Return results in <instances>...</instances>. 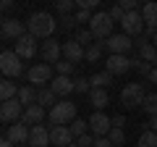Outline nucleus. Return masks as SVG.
Wrapping results in <instances>:
<instances>
[{"label": "nucleus", "mask_w": 157, "mask_h": 147, "mask_svg": "<svg viewBox=\"0 0 157 147\" xmlns=\"http://www.w3.org/2000/svg\"><path fill=\"white\" fill-rule=\"evenodd\" d=\"M110 129H113V118H107L102 110H94L92 118H89V134H94V137H107V134H110Z\"/></svg>", "instance_id": "nucleus-9"}, {"label": "nucleus", "mask_w": 157, "mask_h": 147, "mask_svg": "<svg viewBox=\"0 0 157 147\" xmlns=\"http://www.w3.org/2000/svg\"><path fill=\"white\" fill-rule=\"evenodd\" d=\"M102 0H76V8H86V11H94Z\"/></svg>", "instance_id": "nucleus-40"}, {"label": "nucleus", "mask_w": 157, "mask_h": 147, "mask_svg": "<svg viewBox=\"0 0 157 147\" xmlns=\"http://www.w3.org/2000/svg\"><path fill=\"white\" fill-rule=\"evenodd\" d=\"M113 26H115V21H113V16L105 13V11L94 13L92 21H89V29H92V34H94L97 40H107V37H113Z\"/></svg>", "instance_id": "nucleus-4"}, {"label": "nucleus", "mask_w": 157, "mask_h": 147, "mask_svg": "<svg viewBox=\"0 0 157 147\" xmlns=\"http://www.w3.org/2000/svg\"><path fill=\"white\" fill-rule=\"evenodd\" d=\"M113 126H118V129H123V126H126V118H123V116H115V118H113Z\"/></svg>", "instance_id": "nucleus-45"}, {"label": "nucleus", "mask_w": 157, "mask_h": 147, "mask_svg": "<svg viewBox=\"0 0 157 147\" xmlns=\"http://www.w3.org/2000/svg\"><path fill=\"white\" fill-rule=\"evenodd\" d=\"M71 131H73V137H84V134H89V121H81V118H76V121H71Z\"/></svg>", "instance_id": "nucleus-30"}, {"label": "nucleus", "mask_w": 157, "mask_h": 147, "mask_svg": "<svg viewBox=\"0 0 157 147\" xmlns=\"http://www.w3.org/2000/svg\"><path fill=\"white\" fill-rule=\"evenodd\" d=\"M139 147H157V131L144 129L139 134Z\"/></svg>", "instance_id": "nucleus-28"}, {"label": "nucleus", "mask_w": 157, "mask_h": 147, "mask_svg": "<svg viewBox=\"0 0 157 147\" xmlns=\"http://www.w3.org/2000/svg\"><path fill=\"white\" fill-rule=\"evenodd\" d=\"M107 137H110V142H113L115 147H121V145L126 142V134H123V129H118V126H113V129H110V134H107Z\"/></svg>", "instance_id": "nucleus-36"}, {"label": "nucleus", "mask_w": 157, "mask_h": 147, "mask_svg": "<svg viewBox=\"0 0 157 147\" xmlns=\"http://www.w3.org/2000/svg\"><path fill=\"white\" fill-rule=\"evenodd\" d=\"M102 50H105V42H94V45H89V47H86V61H89V63L100 61Z\"/></svg>", "instance_id": "nucleus-29"}, {"label": "nucleus", "mask_w": 157, "mask_h": 147, "mask_svg": "<svg viewBox=\"0 0 157 147\" xmlns=\"http://www.w3.org/2000/svg\"><path fill=\"white\" fill-rule=\"evenodd\" d=\"M73 66H76V63H71V61H66V58H60V61L55 63V71L60 74V76H71Z\"/></svg>", "instance_id": "nucleus-35"}, {"label": "nucleus", "mask_w": 157, "mask_h": 147, "mask_svg": "<svg viewBox=\"0 0 157 147\" xmlns=\"http://www.w3.org/2000/svg\"><path fill=\"white\" fill-rule=\"evenodd\" d=\"M147 126H149L152 131H157V116H149V124H147Z\"/></svg>", "instance_id": "nucleus-47"}, {"label": "nucleus", "mask_w": 157, "mask_h": 147, "mask_svg": "<svg viewBox=\"0 0 157 147\" xmlns=\"http://www.w3.org/2000/svg\"><path fill=\"white\" fill-rule=\"evenodd\" d=\"M73 84H76V92H92V81H89V79H84V76L73 79Z\"/></svg>", "instance_id": "nucleus-39"}, {"label": "nucleus", "mask_w": 157, "mask_h": 147, "mask_svg": "<svg viewBox=\"0 0 157 147\" xmlns=\"http://www.w3.org/2000/svg\"><path fill=\"white\" fill-rule=\"evenodd\" d=\"M0 147H16V145H13L11 139H6V137H3V142H0Z\"/></svg>", "instance_id": "nucleus-49"}, {"label": "nucleus", "mask_w": 157, "mask_h": 147, "mask_svg": "<svg viewBox=\"0 0 157 147\" xmlns=\"http://www.w3.org/2000/svg\"><path fill=\"white\" fill-rule=\"evenodd\" d=\"M37 95H39L37 87H32V84H29V87H21V89H18V100H21L24 105H34V102H37Z\"/></svg>", "instance_id": "nucleus-26"}, {"label": "nucleus", "mask_w": 157, "mask_h": 147, "mask_svg": "<svg viewBox=\"0 0 157 147\" xmlns=\"http://www.w3.org/2000/svg\"><path fill=\"white\" fill-rule=\"evenodd\" d=\"M63 58H66V61H71V63L86 61V47L78 45L76 40H68V42H63Z\"/></svg>", "instance_id": "nucleus-16"}, {"label": "nucleus", "mask_w": 157, "mask_h": 147, "mask_svg": "<svg viewBox=\"0 0 157 147\" xmlns=\"http://www.w3.org/2000/svg\"><path fill=\"white\" fill-rule=\"evenodd\" d=\"M26 145H29V147H47V145H50V129L42 126V124L32 126V134H29V142H26Z\"/></svg>", "instance_id": "nucleus-19"}, {"label": "nucleus", "mask_w": 157, "mask_h": 147, "mask_svg": "<svg viewBox=\"0 0 157 147\" xmlns=\"http://www.w3.org/2000/svg\"><path fill=\"white\" fill-rule=\"evenodd\" d=\"M37 102H39L42 108H45V105H50V108H52V105L58 102V95L50 89V87H47V89H39V95H37Z\"/></svg>", "instance_id": "nucleus-27"}, {"label": "nucleus", "mask_w": 157, "mask_h": 147, "mask_svg": "<svg viewBox=\"0 0 157 147\" xmlns=\"http://www.w3.org/2000/svg\"><path fill=\"white\" fill-rule=\"evenodd\" d=\"M89 102L97 108V110H102V108L110 102V95H107V89H100V87H92L89 92Z\"/></svg>", "instance_id": "nucleus-23"}, {"label": "nucleus", "mask_w": 157, "mask_h": 147, "mask_svg": "<svg viewBox=\"0 0 157 147\" xmlns=\"http://www.w3.org/2000/svg\"><path fill=\"white\" fill-rule=\"evenodd\" d=\"M18 89L21 87H16V79H3L0 81V100H13V97H18Z\"/></svg>", "instance_id": "nucleus-22"}, {"label": "nucleus", "mask_w": 157, "mask_h": 147, "mask_svg": "<svg viewBox=\"0 0 157 147\" xmlns=\"http://www.w3.org/2000/svg\"><path fill=\"white\" fill-rule=\"evenodd\" d=\"M24 110H26V105L18 97H13V100H6L0 105V118H3V124H16V121H21Z\"/></svg>", "instance_id": "nucleus-6"}, {"label": "nucleus", "mask_w": 157, "mask_h": 147, "mask_svg": "<svg viewBox=\"0 0 157 147\" xmlns=\"http://www.w3.org/2000/svg\"><path fill=\"white\" fill-rule=\"evenodd\" d=\"M105 47L110 53H115V55H126V53L134 47V40H131L128 34H113V37H107Z\"/></svg>", "instance_id": "nucleus-10"}, {"label": "nucleus", "mask_w": 157, "mask_h": 147, "mask_svg": "<svg viewBox=\"0 0 157 147\" xmlns=\"http://www.w3.org/2000/svg\"><path fill=\"white\" fill-rule=\"evenodd\" d=\"M141 110L149 116H157V95H147L144 102H141Z\"/></svg>", "instance_id": "nucleus-34"}, {"label": "nucleus", "mask_w": 157, "mask_h": 147, "mask_svg": "<svg viewBox=\"0 0 157 147\" xmlns=\"http://www.w3.org/2000/svg\"><path fill=\"white\" fill-rule=\"evenodd\" d=\"M0 71H3L6 79H18L26 71L24 68V58L16 50H3V55H0Z\"/></svg>", "instance_id": "nucleus-3"}, {"label": "nucleus", "mask_w": 157, "mask_h": 147, "mask_svg": "<svg viewBox=\"0 0 157 147\" xmlns=\"http://www.w3.org/2000/svg\"><path fill=\"white\" fill-rule=\"evenodd\" d=\"M105 71H110L113 76H115V74H126V71H131V58L110 53V58H107V63H105Z\"/></svg>", "instance_id": "nucleus-17"}, {"label": "nucleus", "mask_w": 157, "mask_h": 147, "mask_svg": "<svg viewBox=\"0 0 157 147\" xmlns=\"http://www.w3.org/2000/svg\"><path fill=\"white\" fill-rule=\"evenodd\" d=\"M0 6H3V11H8V8L13 6V0H0Z\"/></svg>", "instance_id": "nucleus-48"}, {"label": "nucleus", "mask_w": 157, "mask_h": 147, "mask_svg": "<svg viewBox=\"0 0 157 147\" xmlns=\"http://www.w3.org/2000/svg\"><path fill=\"white\" fill-rule=\"evenodd\" d=\"M76 16H71V13H66V16H60V29H66V32H71V29H76Z\"/></svg>", "instance_id": "nucleus-37"}, {"label": "nucleus", "mask_w": 157, "mask_h": 147, "mask_svg": "<svg viewBox=\"0 0 157 147\" xmlns=\"http://www.w3.org/2000/svg\"><path fill=\"white\" fill-rule=\"evenodd\" d=\"M76 145H78V147H94V134H84V137H78Z\"/></svg>", "instance_id": "nucleus-42"}, {"label": "nucleus", "mask_w": 157, "mask_h": 147, "mask_svg": "<svg viewBox=\"0 0 157 147\" xmlns=\"http://www.w3.org/2000/svg\"><path fill=\"white\" fill-rule=\"evenodd\" d=\"M92 40H97L94 34H92V29H78V32H76V42H78V45H86V47H89V45H94Z\"/></svg>", "instance_id": "nucleus-33"}, {"label": "nucleus", "mask_w": 157, "mask_h": 147, "mask_svg": "<svg viewBox=\"0 0 157 147\" xmlns=\"http://www.w3.org/2000/svg\"><path fill=\"white\" fill-rule=\"evenodd\" d=\"M45 108L39 105V102H34V105H26V110H24V116H21V121L26 126H37V124H42L45 121Z\"/></svg>", "instance_id": "nucleus-20"}, {"label": "nucleus", "mask_w": 157, "mask_h": 147, "mask_svg": "<svg viewBox=\"0 0 157 147\" xmlns=\"http://www.w3.org/2000/svg\"><path fill=\"white\" fill-rule=\"evenodd\" d=\"M50 145H55V147H71L73 145L71 126H50Z\"/></svg>", "instance_id": "nucleus-13"}, {"label": "nucleus", "mask_w": 157, "mask_h": 147, "mask_svg": "<svg viewBox=\"0 0 157 147\" xmlns=\"http://www.w3.org/2000/svg\"><path fill=\"white\" fill-rule=\"evenodd\" d=\"M26 79H29V84H32V87L47 84V81L55 79V76H52V66H50V63H34V66L26 71Z\"/></svg>", "instance_id": "nucleus-7"}, {"label": "nucleus", "mask_w": 157, "mask_h": 147, "mask_svg": "<svg viewBox=\"0 0 157 147\" xmlns=\"http://www.w3.org/2000/svg\"><path fill=\"white\" fill-rule=\"evenodd\" d=\"M115 3L123 8V11H136V6H139L141 0H115Z\"/></svg>", "instance_id": "nucleus-43"}, {"label": "nucleus", "mask_w": 157, "mask_h": 147, "mask_svg": "<svg viewBox=\"0 0 157 147\" xmlns=\"http://www.w3.org/2000/svg\"><path fill=\"white\" fill-rule=\"evenodd\" d=\"M3 40H18L26 34V24L18 21V18H3V26H0Z\"/></svg>", "instance_id": "nucleus-11"}, {"label": "nucleus", "mask_w": 157, "mask_h": 147, "mask_svg": "<svg viewBox=\"0 0 157 147\" xmlns=\"http://www.w3.org/2000/svg\"><path fill=\"white\" fill-rule=\"evenodd\" d=\"M139 58L147 63H152V66H157V47L155 42H139Z\"/></svg>", "instance_id": "nucleus-24"}, {"label": "nucleus", "mask_w": 157, "mask_h": 147, "mask_svg": "<svg viewBox=\"0 0 157 147\" xmlns=\"http://www.w3.org/2000/svg\"><path fill=\"white\" fill-rule=\"evenodd\" d=\"M144 97H147L144 84H126L123 89H121V105L128 108V110H134V108H141Z\"/></svg>", "instance_id": "nucleus-5"}, {"label": "nucleus", "mask_w": 157, "mask_h": 147, "mask_svg": "<svg viewBox=\"0 0 157 147\" xmlns=\"http://www.w3.org/2000/svg\"><path fill=\"white\" fill-rule=\"evenodd\" d=\"M152 42H155V47H157V34H155V40H152Z\"/></svg>", "instance_id": "nucleus-50"}, {"label": "nucleus", "mask_w": 157, "mask_h": 147, "mask_svg": "<svg viewBox=\"0 0 157 147\" xmlns=\"http://www.w3.org/2000/svg\"><path fill=\"white\" fill-rule=\"evenodd\" d=\"M16 53L24 58V61H29V58L37 55V37H32V34H24V37H18L16 40Z\"/></svg>", "instance_id": "nucleus-14"}, {"label": "nucleus", "mask_w": 157, "mask_h": 147, "mask_svg": "<svg viewBox=\"0 0 157 147\" xmlns=\"http://www.w3.org/2000/svg\"><path fill=\"white\" fill-rule=\"evenodd\" d=\"M29 134H32V126H26L24 121H16L13 126H8V129H6V139H11L13 145L29 142Z\"/></svg>", "instance_id": "nucleus-15"}, {"label": "nucleus", "mask_w": 157, "mask_h": 147, "mask_svg": "<svg viewBox=\"0 0 157 147\" xmlns=\"http://www.w3.org/2000/svg\"><path fill=\"white\" fill-rule=\"evenodd\" d=\"M92 87H100V89H107V87L113 84V74L110 71H97L94 76H92Z\"/></svg>", "instance_id": "nucleus-25"}, {"label": "nucleus", "mask_w": 157, "mask_h": 147, "mask_svg": "<svg viewBox=\"0 0 157 147\" xmlns=\"http://www.w3.org/2000/svg\"><path fill=\"white\" fill-rule=\"evenodd\" d=\"M39 55L45 58V63H50V66H55L58 61H60L63 55V45H58V40H45L42 42V47H39Z\"/></svg>", "instance_id": "nucleus-12"}, {"label": "nucleus", "mask_w": 157, "mask_h": 147, "mask_svg": "<svg viewBox=\"0 0 157 147\" xmlns=\"http://www.w3.org/2000/svg\"><path fill=\"white\" fill-rule=\"evenodd\" d=\"M144 3H155V0H144Z\"/></svg>", "instance_id": "nucleus-51"}, {"label": "nucleus", "mask_w": 157, "mask_h": 147, "mask_svg": "<svg viewBox=\"0 0 157 147\" xmlns=\"http://www.w3.org/2000/svg\"><path fill=\"white\" fill-rule=\"evenodd\" d=\"M94 147H115L110 142V137H94Z\"/></svg>", "instance_id": "nucleus-44"}, {"label": "nucleus", "mask_w": 157, "mask_h": 147, "mask_svg": "<svg viewBox=\"0 0 157 147\" xmlns=\"http://www.w3.org/2000/svg\"><path fill=\"white\" fill-rule=\"evenodd\" d=\"M121 29H123V34H128V37H134V34H144L147 24H144L141 11H126L123 21H121Z\"/></svg>", "instance_id": "nucleus-8"}, {"label": "nucleus", "mask_w": 157, "mask_h": 147, "mask_svg": "<svg viewBox=\"0 0 157 147\" xmlns=\"http://www.w3.org/2000/svg\"><path fill=\"white\" fill-rule=\"evenodd\" d=\"M58 21L50 16L47 11H39V13H32L26 21V32L32 34V37H37V40H50L52 32H55Z\"/></svg>", "instance_id": "nucleus-1"}, {"label": "nucleus", "mask_w": 157, "mask_h": 147, "mask_svg": "<svg viewBox=\"0 0 157 147\" xmlns=\"http://www.w3.org/2000/svg\"><path fill=\"white\" fill-rule=\"evenodd\" d=\"M71 147H78V145H71Z\"/></svg>", "instance_id": "nucleus-52"}, {"label": "nucleus", "mask_w": 157, "mask_h": 147, "mask_svg": "<svg viewBox=\"0 0 157 147\" xmlns=\"http://www.w3.org/2000/svg\"><path fill=\"white\" fill-rule=\"evenodd\" d=\"M73 16H76V24H89L94 13H92V11H86V8H78V11L73 13Z\"/></svg>", "instance_id": "nucleus-38"}, {"label": "nucleus", "mask_w": 157, "mask_h": 147, "mask_svg": "<svg viewBox=\"0 0 157 147\" xmlns=\"http://www.w3.org/2000/svg\"><path fill=\"white\" fill-rule=\"evenodd\" d=\"M147 79H149L152 84H157V66H155V68H152V71H149V76H147Z\"/></svg>", "instance_id": "nucleus-46"}, {"label": "nucleus", "mask_w": 157, "mask_h": 147, "mask_svg": "<svg viewBox=\"0 0 157 147\" xmlns=\"http://www.w3.org/2000/svg\"><path fill=\"white\" fill-rule=\"evenodd\" d=\"M52 6H55V11L60 16H66V13H71L76 8V0H52Z\"/></svg>", "instance_id": "nucleus-31"}, {"label": "nucleus", "mask_w": 157, "mask_h": 147, "mask_svg": "<svg viewBox=\"0 0 157 147\" xmlns=\"http://www.w3.org/2000/svg\"><path fill=\"white\" fill-rule=\"evenodd\" d=\"M141 16H144L147 29H157V0H155V3H144V6H141Z\"/></svg>", "instance_id": "nucleus-21"}, {"label": "nucleus", "mask_w": 157, "mask_h": 147, "mask_svg": "<svg viewBox=\"0 0 157 147\" xmlns=\"http://www.w3.org/2000/svg\"><path fill=\"white\" fill-rule=\"evenodd\" d=\"M107 13L113 16V21H123V16H126V11H123L121 6H118V3H115V6H113V8H110Z\"/></svg>", "instance_id": "nucleus-41"}, {"label": "nucleus", "mask_w": 157, "mask_h": 147, "mask_svg": "<svg viewBox=\"0 0 157 147\" xmlns=\"http://www.w3.org/2000/svg\"><path fill=\"white\" fill-rule=\"evenodd\" d=\"M50 89L55 92L58 97H68L71 92H76V84H73V79H71V76H60V74H58L55 79L50 81Z\"/></svg>", "instance_id": "nucleus-18"}, {"label": "nucleus", "mask_w": 157, "mask_h": 147, "mask_svg": "<svg viewBox=\"0 0 157 147\" xmlns=\"http://www.w3.org/2000/svg\"><path fill=\"white\" fill-rule=\"evenodd\" d=\"M131 68H134V71H139L141 76H149V71L155 66H152V63H147V61H141V58H134V61H131Z\"/></svg>", "instance_id": "nucleus-32"}, {"label": "nucleus", "mask_w": 157, "mask_h": 147, "mask_svg": "<svg viewBox=\"0 0 157 147\" xmlns=\"http://www.w3.org/2000/svg\"><path fill=\"white\" fill-rule=\"evenodd\" d=\"M76 102H71V100H60V102H55V105L50 108V113H47V118H50V124L52 126H66V124H71V121H76Z\"/></svg>", "instance_id": "nucleus-2"}]
</instances>
